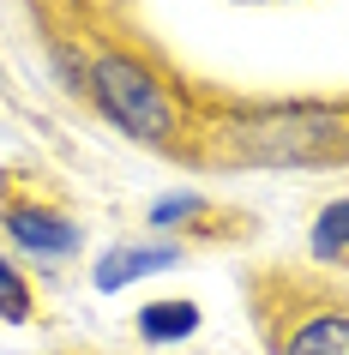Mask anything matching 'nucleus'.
Listing matches in <instances>:
<instances>
[{
    "mask_svg": "<svg viewBox=\"0 0 349 355\" xmlns=\"http://www.w3.org/2000/svg\"><path fill=\"white\" fill-rule=\"evenodd\" d=\"M205 157L241 168H337L349 163V103H259L205 127Z\"/></svg>",
    "mask_w": 349,
    "mask_h": 355,
    "instance_id": "nucleus-1",
    "label": "nucleus"
},
{
    "mask_svg": "<svg viewBox=\"0 0 349 355\" xmlns=\"http://www.w3.org/2000/svg\"><path fill=\"white\" fill-rule=\"evenodd\" d=\"M85 85H91L96 109L109 114L127 139L157 145V150H175V145H181V103H175L169 78L157 73L145 55L103 49V55H91V67H85Z\"/></svg>",
    "mask_w": 349,
    "mask_h": 355,
    "instance_id": "nucleus-2",
    "label": "nucleus"
},
{
    "mask_svg": "<svg viewBox=\"0 0 349 355\" xmlns=\"http://www.w3.org/2000/svg\"><path fill=\"white\" fill-rule=\"evenodd\" d=\"M259 331L271 355H349V295L331 283H259Z\"/></svg>",
    "mask_w": 349,
    "mask_h": 355,
    "instance_id": "nucleus-3",
    "label": "nucleus"
},
{
    "mask_svg": "<svg viewBox=\"0 0 349 355\" xmlns=\"http://www.w3.org/2000/svg\"><path fill=\"white\" fill-rule=\"evenodd\" d=\"M0 223H6V235H12V247H24L31 259H67V253H78V241H85L67 211L37 205V199H6Z\"/></svg>",
    "mask_w": 349,
    "mask_h": 355,
    "instance_id": "nucleus-4",
    "label": "nucleus"
},
{
    "mask_svg": "<svg viewBox=\"0 0 349 355\" xmlns=\"http://www.w3.org/2000/svg\"><path fill=\"white\" fill-rule=\"evenodd\" d=\"M169 265H181L175 241H127V247H109L96 259L91 283H96V295H114V289H127V283L151 277V271H169Z\"/></svg>",
    "mask_w": 349,
    "mask_h": 355,
    "instance_id": "nucleus-5",
    "label": "nucleus"
},
{
    "mask_svg": "<svg viewBox=\"0 0 349 355\" xmlns=\"http://www.w3.org/2000/svg\"><path fill=\"white\" fill-rule=\"evenodd\" d=\"M199 307L193 301H145L139 307V337L145 343H187V337L199 331Z\"/></svg>",
    "mask_w": 349,
    "mask_h": 355,
    "instance_id": "nucleus-6",
    "label": "nucleus"
},
{
    "mask_svg": "<svg viewBox=\"0 0 349 355\" xmlns=\"http://www.w3.org/2000/svg\"><path fill=\"white\" fill-rule=\"evenodd\" d=\"M313 253L319 259H349V199H331L313 223Z\"/></svg>",
    "mask_w": 349,
    "mask_h": 355,
    "instance_id": "nucleus-7",
    "label": "nucleus"
},
{
    "mask_svg": "<svg viewBox=\"0 0 349 355\" xmlns=\"http://www.w3.org/2000/svg\"><path fill=\"white\" fill-rule=\"evenodd\" d=\"M0 319H6V325H24V319H31V289H24V277H19L12 259H0Z\"/></svg>",
    "mask_w": 349,
    "mask_h": 355,
    "instance_id": "nucleus-8",
    "label": "nucleus"
},
{
    "mask_svg": "<svg viewBox=\"0 0 349 355\" xmlns=\"http://www.w3.org/2000/svg\"><path fill=\"white\" fill-rule=\"evenodd\" d=\"M193 217H205L199 193H169V199L151 205V229H181V223H193Z\"/></svg>",
    "mask_w": 349,
    "mask_h": 355,
    "instance_id": "nucleus-9",
    "label": "nucleus"
}]
</instances>
